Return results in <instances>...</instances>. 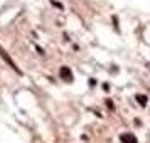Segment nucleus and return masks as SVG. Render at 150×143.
Here are the masks:
<instances>
[{"mask_svg": "<svg viewBox=\"0 0 150 143\" xmlns=\"http://www.w3.org/2000/svg\"><path fill=\"white\" fill-rule=\"evenodd\" d=\"M106 104H108V108H113V103L110 101V99H106Z\"/></svg>", "mask_w": 150, "mask_h": 143, "instance_id": "obj_6", "label": "nucleus"}, {"mask_svg": "<svg viewBox=\"0 0 150 143\" xmlns=\"http://www.w3.org/2000/svg\"><path fill=\"white\" fill-rule=\"evenodd\" d=\"M120 140L123 143H138V140H137V136L133 133H122L120 135Z\"/></svg>", "mask_w": 150, "mask_h": 143, "instance_id": "obj_3", "label": "nucleus"}, {"mask_svg": "<svg viewBox=\"0 0 150 143\" xmlns=\"http://www.w3.org/2000/svg\"><path fill=\"white\" fill-rule=\"evenodd\" d=\"M137 101L140 103L142 106H147V96H143V94H137Z\"/></svg>", "mask_w": 150, "mask_h": 143, "instance_id": "obj_4", "label": "nucleus"}, {"mask_svg": "<svg viewBox=\"0 0 150 143\" xmlns=\"http://www.w3.org/2000/svg\"><path fill=\"white\" fill-rule=\"evenodd\" d=\"M0 57H4V59H5V62H7V64H8V66H10L12 69H14L17 74H22V71H21L19 68H17V66H15V62L12 61V59H10V56H8L7 52H5V49H4V47H0Z\"/></svg>", "mask_w": 150, "mask_h": 143, "instance_id": "obj_1", "label": "nucleus"}, {"mask_svg": "<svg viewBox=\"0 0 150 143\" xmlns=\"http://www.w3.org/2000/svg\"><path fill=\"white\" fill-rule=\"evenodd\" d=\"M59 76H61V79H64V81H73V71L68 68V66H62L61 69H59Z\"/></svg>", "mask_w": 150, "mask_h": 143, "instance_id": "obj_2", "label": "nucleus"}, {"mask_svg": "<svg viewBox=\"0 0 150 143\" xmlns=\"http://www.w3.org/2000/svg\"><path fill=\"white\" fill-rule=\"evenodd\" d=\"M51 4H52V5H56V7L62 8V5H61V4H59V2H56V0H52V2H51Z\"/></svg>", "mask_w": 150, "mask_h": 143, "instance_id": "obj_5", "label": "nucleus"}]
</instances>
